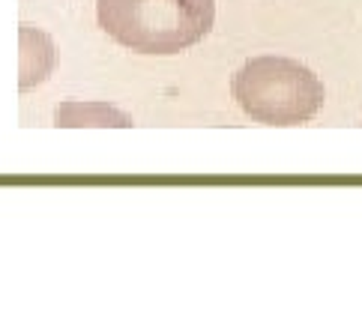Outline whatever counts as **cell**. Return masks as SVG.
<instances>
[{
	"label": "cell",
	"instance_id": "obj_1",
	"mask_svg": "<svg viewBox=\"0 0 362 326\" xmlns=\"http://www.w3.org/2000/svg\"><path fill=\"white\" fill-rule=\"evenodd\" d=\"M96 21L135 54H177L213 30L216 0H96Z\"/></svg>",
	"mask_w": 362,
	"mask_h": 326
},
{
	"label": "cell",
	"instance_id": "obj_3",
	"mask_svg": "<svg viewBox=\"0 0 362 326\" xmlns=\"http://www.w3.org/2000/svg\"><path fill=\"white\" fill-rule=\"evenodd\" d=\"M57 60L60 54H57L54 39L40 28L21 24L18 28V90L21 93L40 87L57 69Z\"/></svg>",
	"mask_w": 362,
	"mask_h": 326
},
{
	"label": "cell",
	"instance_id": "obj_2",
	"mask_svg": "<svg viewBox=\"0 0 362 326\" xmlns=\"http://www.w3.org/2000/svg\"><path fill=\"white\" fill-rule=\"evenodd\" d=\"M230 93L245 117L264 126H300L323 108L320 78L288 57H255L230 78Z\"/></svg>",
	"mask_w": 362,
	"mask_h": 326
},
{
	"label": "cell",
	"instance_id": "obj_4",
	"mask_svg": "<svg viewBox=\"0 0 362 326\" xmlns=\"http://www.w3.org/2000/svg\"><path fill=\"white\" fill-rule=\"evenodd\" d=\"M54 123L60 129H129L132 117L108 102H63Z\"/></svg>",
	"mask_w": 362,
	"mask_h": 326
}]
</instances>
